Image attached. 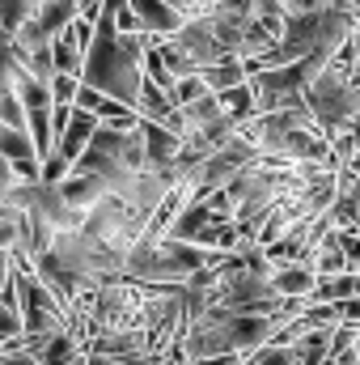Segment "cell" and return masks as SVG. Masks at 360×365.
Instances as JSON below:
<instances>
[{
  "label": "cell",
  "instance_id": "9a60e30c",
  "mask_svg": "<svg viewBox=\"0 0 360 365\" xmlns=\"http://www.w3.org/2000/svg\"><path fill=\"white\" fill-rule=\"evenodd\" d=\"M157 56H162V64H166V73H170L174 81H182V77H195V73H199V68L191 64V56L182 51L174 38H162V43H157Z\"/></svg>",
  "mask_w": 360,
  "mask_h": 365
},
{
  "label": "cell",
  "instance_id": "7a4b0ae2",
  "mask_svg": "<svg viewBox=\"0 0 360 365\" xmlns=\"http://www.w3.org/2000/svg\"><path fill=\"white\" fill-rule=\"evenodd\" d=\"M216 264V251H203V247H191V242H179V238H153L144 234L127 259H123V276L136 280V284H186L195 272L212 268Z\"/></svg>",
  "mask_w": 360,
  "mask_h": 365
},
{
  "label": "cell",
  "instance_id": "6da1fadb",
  "mask_svg": "<svg viewBox=\"0 0 360 365\" xmlns=\"http://www.w3.org/2000/svg\"><path fill=\"white\" fill-rule=\"evenodd\" d=\"M149 47H153L149 34H119L115 17H110V13H97V26H93V43H90V51H85L81 81L136 110L140 86H144V51H149Z\"/></svg>",
  "mask_w": 360,
  "mask_h": 365
},
{
  "label": "cell",
  "instance_id": "ac0fdd59",
  "mask_svg": "<svg viewBox=\"0 0 360 365\" xmlns=\"http://www.w3.org/2000/svg\"><path fill=\"white\" fill-rule=\"evenodd\" d=\"M203 93H212V90H208V86H203V77L195 73V77H182V81H174L170 102H174V106H186V102H195V98H203Z\"/></svg>",
  "mask_w": 360,
  "mask_h": 365
},
{
  "label": "cell",
  "instance_id": "30bf717a",
  "mask_svg": "<svg viewBox=\"0 0 360 365\" xmlns=\"http://www.w3.org/2000/svg\"><path fill=\"white\" fill-rule=\"evenodd\" d=\"M199 77H203V86H208L212 93H225V90H233V86H246V81H250L246 60H238V56H229V60H221V64L199 68Z\"/></svg>",
  "mask_w": 360,
  "mask_h": 365
},
{
  "label": "cell",
  "instance_id": "9c48e42d",
  "mask_svg": "<svg viewBox=\"0 0 360 365\" xmlns=\"http://www.w3.org/2000/svg\"><path fill=\"white\" fill-rule=\"evenodd\" d=\"M26 238H30V212L0 200V251L9 255H21L26 251Z\"/></svg>",
  "mask_w": 360,
  "mask_h": 365
},
{
  "label": "cell",
  "instance_id": "3957f363",
  "mask_svg": "<svg viewBox=\"0 0 360 365\" xmlns=\"http://www.w3.org/2000/svg\"><path fill=\"white\" fill-rule=\"evenodd\" d=\"M305 110L314 115V123L322 128V136H339L348 132V123L360 115V90L352 81V68L344 64H327L309 86H305Z\"/></svg>",
  "mask_w": 360,
  "mask_h": 365
},
{
  "label": "cell",
  "instance_id": "5b68a950",
  "mask_svg": "<svg viewBox=\"0 0 360 365\" xmlns=\"http://www.w3.org/2000/svg\"><path fill=\"white\" fill-rule=\"evenodd\" d=\"M132 13H136V30L149 34V38H174L182 26H186V13L174 9L170 0H132Z\"/></svg>",
  "mask_w": 360,
  "mask_h": 365
},
{
  "label": "cell",
  "instance_id": "ffe728a7",
  "mask_svg": "<svg viewBox=\"0 0 360 365\" xmlns=\"http://www.w3.org/2000/svg\"><path fill=\"white\" fill-rule=\"evenodd\" d=\"M339 323H344V327H356V331H360V297L339 302Z\"/></svg>",
  "mask_w": 360,
  "mask_h": 365
},
{
  "label": "cell",
  "instance_id": "4316f807",
  "mask_svg": "<svg viewBox=\"0 0 360 365\" xmlns=\"http://www.w3.org/2000/svg\"><path fill=\"white\" fill-rule=\"evenodd\" d=\"M170 4H174V9H182L186 17H195V13H199V0H170Z\"/></svg>",
  "mask_w": 360,
  "mask_h": 365
},
{
  "label": "cell",
  "instance_id": "7402d4cb",
  "mask_svg": "<svg viewBox=\"0 0 360 365\" xmlns=\"http://www.w3.org/2000/svg\"><path fill=\"white\" fill-rule=\"evenodd\" d=\"M339 0H288V13H314V9H331Z\"/></svg>",
  "mask_w": 360,
  "mask_h": 365
},
{
  "label": "cell",
  "instance_id": "83f0119b",
  "mask_svg": "<svg viewBox=\"0 0 360 365\" xmlns=\"http://www.w3.org/2000/svg\"><path fill=\"white\" fill-rule=\"evenodd\" d=\"M352 81H356V90H360V64H352Z\"/></svg>",
  "mask_w": 360,
  "mask_h": 365
},
{
  "label": "cell",
  "instance_id": "4fadbf2b",
  "mask_svg": "<svg viewBox=\"0 0 360 365\" xmlns=\"http://www.w3.org/2000/svg\"><path fill=\"white\" fill-rule=\"evenodd\" d=\"M221 98V110L242 128V123H250L255 115H259V106H255V90H250V81L246 86H233V90H225V93H216Z\"/></svg>",
  "mask_w": 360,
  "mask_h": 365
},
{
  "label": "cell",
  "instance_id": "e0dca14e",
  "mask_svg": "<svg viewBox=\"0 0 360 365\" xmlns=\"http://www.w3.org/2000/svg\"><path fill=\"white\" fill-rule=\"evenodd\" d=\"M77 90H81V77H73V73H55L51 77V102L55 106H73Z\"/></svg>",
  "mask_w": 360,
  "mask_h": 365
},
{
  "label": "cell",
  "instance_id": "484cf974",
  "mask_svg": "<svg viewBox=\"0 0 360 365\" xmlns=\"http://www.w3.org/2000/svg\"><path fill=\"white\" fill-rule=\"evenodd\" d=\"M77 9H81V17L97 21V9H102V0H77Z\"/></svg>",
  "mask_w": 360,
  "mask_h": 365
},
{
  "label": "cell",
  "instance_id": "603a6c76",
  "mask_svg": "<svg viewBox=\"0 0 360 365\" xmlns=\"http://www.w3.org/2000/svg\"><path fill=\"white\" fill-rule=\"evenodd\" d=\"M13 187H17V175H13V166L4 162V153H0V200H4Z\"/></svg>",
  "mask_w": 360,
  "mask_h": 365
},
{
  "label": "cell",
  "instance_id": "7c38bea8",
  "mask_svg": "<svg viewBox=\"0 0 360 365\" xmlns=\"http://www.w3.org/2000/svg\"><path fill=\"white\" fill-rule=\"evenodd\" d=\"M309 268H314L318 276H339V272H348V259H344V247H339V234H335V230H327V234L318 238Z\"/></svg>",
  "mask_w": 360,
  "mask_h": 365
},
{
  "label": "cell",
  "instance_id": "d6986e66",
  "mask_svg": "<svg viewBox=\"0 0 360 365\" xmlns=\"http://www.w3.org/2000/svg\"><path fill=\"white\" fill-rule=\"evenodd\" d=\"M335 234H339V247H344L348 272H360V230H335Z\"/></svg>",
  "mask_w": 360,
  "mask_h": 365
},
{
  "label": "cell",
  "instance_id": "52a82bcc",
  "mask_svg": "<svg viewBox=\"0 0 360 365\" xmlns=\"http://www.w3.org/2000/svg\"><path fill=\"white\" fill-rule=\"evenodd\" d=\"M55 187H60V195H64L73 208H81V212H90L97 200H106V195L115 191V182H110V179H97V175H77V170H73L68 179H60Z\"/></svg>",
  "mask_w": 360,
  "mask_h": 365
},
{
  "label": "cell",
  "instance_id": "5bb4252c",
  "mask_svg": "<svg viewBox=\"0 0 360 365\" xmlns=\"http://www.w3.org/2000/svg\"><path fill=\"white\" fill-rule=\"evenodd\" d=\"M348 297H356V272H339V276H318V284H314V293H309V302H348Z\"/></svg>",
  "mask_w": 360,
  "mask_h": 365
},
{
  "label": "cell",
  "instance_id": "d4e9b609",
  "mask_svg": "<svg viewBox=\"0 0 360 365\" xmlns=\"http://www.w3.org/2000/svg\"><path fill=\"white\" fill-rule=\"evenodd\" d=\"M344 136H348V145H352V153L360 158V115L352 119V123H348V132H344ZM356 158H352V162H356Z\"/></svg>",
  "mask_w": 360,
  "mask_h": 365
},
{
  "label": "cell",
  "instance_id": "44dd1931",
  "mask_svg": "<svg viewBox=\"0 0 360 365\" xmlns=\"http://www.w3.org/2000/svg\"><path fill=\"white\" fill-rule=\"evenodd\" d=\"M0 365H38L26 349H0Z\"/></svg>",
  "mask_w": 360,
  "mask_h": 365
},
{
  "label": "cell",
  "instance_id": "ba28073f",
  "mask_svg": "<svg viewBox=\"0 0 360 365\" xmlns=\"http://www.w3.org/2000/svg\"><path fill=\"white\" fill-rule=\"evenodd\" d=\"M318 284V272L309 264H271V289L280 297H309Z\"/></svg>",
  "mask_w": 360,
  "mask_h": 365
},
{
  "label": "cell",
  "instance_id": "8992f818",
  "mask_svg": "<svg viewBox=\"0 0 360 365\" xmlns=\"http://www.w3.org/2000/svg\"><path fill=\"white\" fill-rule=\"evenodd\" d=\"M93 132H97V115L73 106V119H68V128H64V132H60V140H55V158H64L68 166H77V158L90 149Z\"/></svg>",
  "mask_w": 360,
  "mask_h": 365
},
{
  "label": "cell",
  "instance_id": "2e32d148",
  "mask_svg": "<svg viewBox=\"0 0 360 365\" xmlns=\"http://www.w3.org/2000/svg\"><path fill=\"white\" fill-rule=\"evenodd\" d=\"M93 115H97V123H106V128H140V110H132V106H123V102H115V98H102Z\"/></svg>",
  "mask_w": 360,
  "mask_h": 365
},
{
  "label": "cell",
  "instance_id": "277c9868",
  "mask_svg": "<svg viewBox=\"0 0 360 365\" xmlns=\"http://www.w3.org/2000/svg\"><path fill=\"white\" fill-rule=\"evenodd\" d=\"M174 43L191 56V64H195V68H208V64L229 60V51H225V43L216 38V30H212V21H208V17H186V26L174 34Z\"/></svg>",
  "mask_w": 360,
  "mask_h": 365
},
{
  "label": "cell",
  "instance_id": "8fae6325",
  "mask_svg": "<svg viewBox=\"0 0 360 365\" xmlns=\"http://www.w3.org/2000/svg\"><path fill=\"white\" fill-rule=\"evenodd\" d=\"M51 64H55V73H73V77H81V68H85V47L77 43L73 26L60 30V34L51 38Z\"/></svg>",
  "mask_w": 360,
  "mask_h": 365
},
{
  "label": "cell",
  "instance_id": "cb8c5ba5",
  "mask_svg": "<svg viewBox=\"0 0 360 365\" xmlns=\"http://www.w3.org/2000/svg\"><path fill=\"white\" fill-rule=\"evenodd\" d=\"M246 357L242 353H225V357H199V361H186V365H242Z\"/></svg>",
  "mask_w": 360,
  "mask_h": 365
}]
</instances>
